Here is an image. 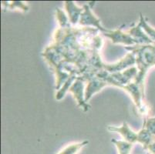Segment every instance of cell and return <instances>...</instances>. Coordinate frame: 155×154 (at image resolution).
I'll use <instances>...</instances> for the list:
<instances>
[{"mask_svg": "<svg viewBox=\"0 0 155 154\" xmlns=\"http://www.w3.org/2000/svg\"><path fill=\"white\" fill-rule=\"evenodd\" d=\"M104 36L110 38L114 44L122 43V44H124L128 46L137 45L134 39L127 32H122L121 29H116V30H108L107 32L104 33Z\"/></svg>", "mask_w": 155, "mask_h": 154, "instance_id": "52a82bcc", "label": "cell"}, {"mask_svg": "<svg viewBox=\"0 0 155 154\" xmlns=\"http://www.w3.org/2000/svg\"><path fill=\"white\" fill-rule=\"evenodd\" d=\"M79 76L77 74H73L70 75V76L69 77L68 80H67V82L63 84V86H62V87L60 88V90H58V92L56 93V100H60L63 98V97L65 96V94L67 93V91H69L70 87H71L73 83L77 80Z\"/></svg>", "mask_w": 155, "mask_h": 154, "instance_id": "7c38bea8", "label": "cell"}, {"mask_svg": "<svg viewBox=\"0 0 155 154\" xmlns=\"http://www.w3.org/2000/svg\"><path fill=\"white\" fill-rule=\"evenodd\" d=\"M111 142L117 148L119 154H130V150L133 147V143L126 142V141L117 140V139H113Z\"/></svg>", "mask_w": 155, "mask_h": 154, "instance_id": "4fadbf2b", "label": "cell"}, {"mask_svg": "<svg viewBox=\"0 0 155 154\" xmlns=\"http://www.w3.org/2000/svg\"><path fill=\"white\" fill-rule=\"evenodd\" d=\"M85 82H87V87L85 90V100L87 103L92 98L94 94L97 92L101 91L104 87L107 86L108 83L104 80L98 78L95 73H85L80 76Z\"/></svg>", "mask_w": 155, "mask_h": 154, "instance_id": "7a4b0ae2", "label": "cell"}, {"mask_svg": "<svg viewBox=\"0 0 155 154\" xmlns=\"http://www.w3.org/2000/svg\"><path fill=\"white\" fill-rule=\"evenodd\" d=\"M136 64V56L134 53L127 54L124 58L115 63L111 64H104V69L109 73H116L127 70L130 66H133Z\"/></svg>", "mask_w": 155, "mask_h": 154, "instance_id": "277c9868", "label": "cell"}, {"mask_svg": "<svg viewBox=\"0 0 155 154\" xmlns=\"http://www.w3.org/2000/svg\"><path fill=\"white\" fill-rule=\"evenodd\" d=\"M2 5L5 6L6 8H9L10 9H15V8H19L23 12H27L29 10V6L26 4H24L20 1H12V2H2Z\"/></svg>", "mask_w": 155, "mask_h": 154, "instance_id": "2e32d148", "label": "cell"}, {"mask_svg": "<svg viewBox=\"0 0 155 154\" xmlns=\"http://www.w3.org/2000/svg\"><path fill=\"white\" fill-rule=\"evenodd\" d=\"M65 8L68 14V19L72 25H76L79 22L80 15L84 12V7L80 8L72 1L65 2Z\"/></svg>", "mask_w": 155, "mask_h": 154, "instance_id": "30bf717a", "label": "cell"}, {"mask_svg": "<svg viewBox=\"0 0 155 154\" xmlns=\"http://www.w3.org/2000/svg\"><path fill=\"white\" fill-rule=\"evenodd\" d=\"M122 89L127 90L131 95L134 103L135 106L138 109V110L141 113H145L147 108H145L144 104H143V100L144 99V90H142L134 81L130 82L126 86L122 87Z\"/></svg>", "mask_w": 155, "mask_h": 154, "instance_id": "5b68a950", "label": "cell"}, {"mask_svg": "<svg viewBox=\"0 0 155 154\" xmlns=\"http://www.w3.org/2000/svg\"><path fill=\"white\" fill-rule=\"evenodd\" d=\"M127 32L134 39L137 45L154 44L153 41L150 39V38L145 33L144 31L141 29V27L138 24L134 27L130 28Z\"/></svg>", "mask_w": 155, "mask_h": 154, "instance_id": "9c48e42d", "label": "cell"}, {"mask_svg": "<svg viewBox=\"0 0 155 154\" xmlns=\"http://www.w3.org/2000/svg\"><path fill=\"white\" fill-rule=\"evenodd\" d=\"M143 128H145L150 133L155 136V116L147 119L146 120H144Z\"/></svg>", "mask_w": 155, "mask_h": 154, "instance_id": "ac0fdd59", "label": "cell"}, {"mask_svg": "<svg viewBox=\"0 0 155 154\" xmlns=\"http://www.w3.org/2000/svg\"><path fill=\"white\" fill-rule=\"evenodd\" d=\"M56 18L60 24V28L68 27L70 25V20L60 8H56Z\"/></svg>", "mask_w": 155, "mask_h": 154, "instance_id": "e0dca14e", "label": "cell"}, {"mask_svg": "<svg viewBox=\"0 0 155 154\" xmlns=\"http://www.w3.org/2000/svg\"><path fill=\"white\" fill-rule=\"evenodd\" d=\"M107 129L110 132H115L118 133L120 134L123 138L124 139V141L130 143H135L137 142V133L134 132L130 128L129 125L127 123V122H124L123 125L120 127H116V126H110L107 127Z\"/></svg>", "mask_w": 155, "mask_h": 154, "instance_id": "ba28073f", "label": "cell"}, {"mask_svg": "<svg viewBox=\"0 0 155 154\" xmlns=\"http://www.w3.org/2000/svg\"><path fill=\"white\" fill-rule=\"evenodd\" d=\"M125 49L136 56L138 72L134 82L144 90V80L147 73L149 69L155 66V44L135 45L126 46Z\"/></svg>", "mask_w": 155, "mask_h": 154, "instance_id": "6da1fadb", "label": "cell"}, {"mask_svg": "<svg viewBox=\"0 0 155 154\" xmlns=\"http://www.w3.org/2000/svg\"><path fill=\"white\" fill-rule=\"evenodd\" d=\"M155 139V136L150 133L147 129L145 128H142L137 133V143H140L143 146L145 150H147L149 145L152 143V141Z\"/></svg>", "mask_w": 155, "mask_h": 154, "instance_id": "8fae6325", "label": "cell"}, {"mask_svg": "<svg viewBox=\"0 0 155 154\" xmlns=\"http://www.w3.org/2000/svg\"><path fill=\"white\" fill-rule=\"evenodd\" d=\"M83 7H84V12L80 15L79 24L80 25L85 26V27H87L89 25L94 26V27H96L97 29H99L100 31L103 32L104 33L107 32L108 29H105L101 25V20L94 15L89 5H84Z\"/></svg>", "mask_w": 155, "mask_h": 154, "instance_id": "8992f818", "label": "cell"}, {"mask_svg": "<svg viewBox=\"0 0 155 154\" xmlns=\"http://www.w3.org/2000/svg\"><path fill=\"white\" fill-rule=\"evenodd\" d=\"M89 143V141H83L81 143H77L72 144L70 146H67L66 148L60 151L58 154H77L80 149L87 146V144Z\"/></svg>", "mask_w": 155, "mask_h": 154, "instance_id": "9a60e30c", "label": "cell"}, {"mask_svg": "<svg viewBox=\"0 0 155 154\" xmlns=\"http://www.w3.org/2000/svg\"><path fill=\"white\" fill-rule=\"evenodd\" d=\"M84 81L82 78L78 77L77 80L73 83L70 87L69 91L73 94V97L77 100V105L82 108L84 112H87L90 110L91 106L89 105L88 103L86 102L85 100V93H84Z\"/></svg>", "mask_w": 155, "mask_h": 154, "instance_id": "3957f363", "label": "cell"}, {"mask_svg": "<svg viewBox=\"0 0 155 154\" xmlns=\"http://www.w3.org/2000/svg\"><path fill=\"white\" fill-rule=\"evenodd\" d=\"M147 150L149 151V152L150 154H155V139L149 145L148 148H147Z\"/></svg>", "mask_w": 155, "mask_h": 154, "instance_id": "d6986e66", "label": "cell"}, {"mask_svg": "<svg viewBox=\"0 0 155 154\" xmlns=\"http://www.w3.org/2000/svg\"><path fill=\"white\" fill-rule=\"evenodd\" d=\"M138 25H140L141 29L145 32V33L150 38V39L153 41V43L155 44V29L152 28L150 25L147 24L146 19H145V18L142 14H140V21H139Z\"/></svg>", "mask_w": 155, "mask_h": 154, "instance_id": "5bb4252c", "label": "cell"}]
</instances>
